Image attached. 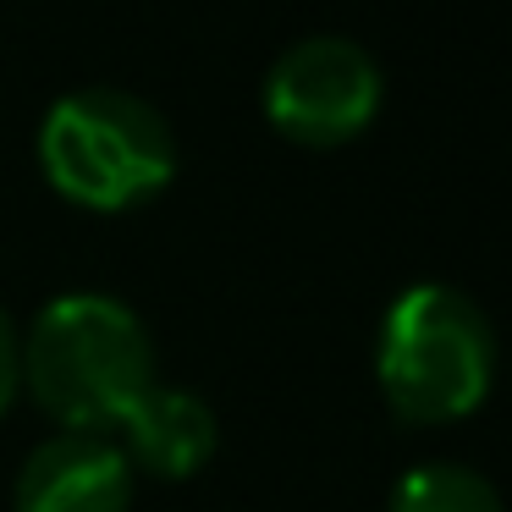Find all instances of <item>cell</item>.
I'll return each mask as SVG.
<instances>
[{
	"mask_svg": "<svg viewBox=\"0 0 512 512\" xmlns=\"http://www.w3.org/2000/svg\"><path fill=\"white\" fill-rule=\"evenodd\" d=\"M23 380L34 402L72 435L122 424L155 386V347L138 314L100 292L56 298L23 342Z\"/></svg>",
	"mask_w": 512,
	"mask_h": 512,
	"instance_id": "obj_1",
	"label": "cell"
},
{
	"mask_svg": "<svg viewBox=\"0 0 512 512\" xmlns=\"http://www.w3.org/2000/svg\"><path fill=\"white\" fill-rule=\"evenodd\" d=\"M39 166L61 199L83 210H133L177 171V138L138 94L83 89L50 105L39 127Z\"/></svg>",
	"mask_w": 512,
	"mask_h": 512,
	"instance_id": "obj_2",
	"label": "cell"
},
{
	"mask_svg": "<svg viewBox=\"0 0 512 512\" xmlns=\"http://www.w3.org/2000/svg\"><path fill=\"white\" fill-rule=\"evenodd\" d=\"M496 342L463 292L419 281L380 325V391L413 424H452L485 402Z\"/></svg>",
	"mask_w": 512,
	"mask_h": 512,
	"instance_id": "obj_3",
	"label": "cell"
},
{
	"mask_svg": "<svg viewBox=\"0 0 512 512\" xmlns=\"http://www.w3.org/2000/svg\"><path fill=\"white\" fill-rule=\"evenodd\" d=\"M380 111V72L364 45L314 34L281 50L265 78V116L281 138L303 149H336L358 138Z\"/></svg>",
	"mask_w": 512,
	"mask_h": 512,
	"instance_id": "obj_4",
	"label": "cell"
},
{
	"mask_svg": "<svg viewBox=\"0 0 512 512\" xmlns=\"http://www.w3.org/2000/svg\"><path fill=\"white\" fill-rule=\"evenodd\" d=\"M133 463L100 435H56L17 474V512H127Z\"/></svg>",
	"mask_w": 512,
	"mask_h": 512,
	"instance_id": "obj_5",
	"label": "cell"
},
{
	"mask_svg": "<svg viewBox=\"0 0 512 512\" xmlns=\"http://www.w3.org/2000/svg\"><path fill=\"white\" fill-rule=\"evenodd\" d=\"M127 430V463H138L155 479H188L215 457V413L193 391L149 386L133 408L122 413Z\"/></svg>",
	"mask_w": 512,
	"mask_h": 512,
	"instance_id": "obj_6",
	"label": "cell"
},
{
	"mask_svg": "<svg viewBox=\"0 0 512 512\" xmlns=\"http://www.w3.org/2000/svg\"><path fill=\"white\" fill-rule=\"evenodd\" d=\"M391 512H501V496L474 468L430 463L402 474V485L391 490Z\"/></svg>",
	"mask_w": 512,
	"mask_h": 512,
	"instance_id": "obj_7",
	"label": "cell"
},
{
	"mask_svg": "<svg viewBox=\"0 0 512 512\" xmlns=\"http://www.w3.org/2000/svg\"><path fill=\"white\" fill-rule=\"evenodd\" d=\"M17 386H23V342H17L12 320L0 314V413L12 408Z\"/></svg>",
	"mask_w": 512,
	"mask_h": 512,
	"instance_id": "obj_8",
	"label": "cell"
}]
</instances>
